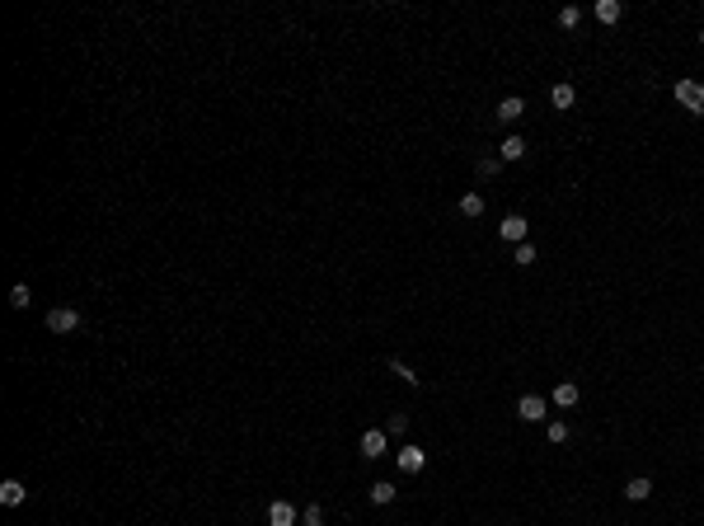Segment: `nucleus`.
Instances as JSON below:
<instances>
[{
	"mask_svg": "<svg viewBox=\"0 0 704 526\" xmlns=\"http://www.w3.org/2000/svg\"><path fill=\"white\" fill-rule=\"evenodd\" d=\"M573 99H578L573 85H549V103H554V108H573Z\"/></svg>",
	"mask_w": 704,
	"mask_h": 526,
	"instance_id": "11",
	"label": "nucleus"
},
{
	"mask_svg": "<svg viewBox=\"0 0 704 526\" xmlns=\"http://www.w3.org/2000/svg\"><path fill=\"white\" fill-rule=\"evenodd\" d=\"M700 43H704V34H700Z\"/></svg>",
	"mask_w": 704,
	"mask_h": 526,
	"instance_id": "25",
	"label": "nucleus"
},
{
	"mask_svg": "<svg viewBox=\"0 0 704 526\" xmlns=\"http://www.w3.org/2000/svg\"><path fill=\"white\" fill-rule=\"evenodd\" d=\"M545 414H549V404L540 400V395H521V404H516V418H526V423H540Z\"/></svg>",
	"mask_w": 704,
	"mask_h": 526,
	"instance_id": "3",
	"label": "nucleus"
},
{
	"mask_svg": "<svg viewBox=\"0 0 704 526\" xmlns=\"http://www.w3.org/2000/svg\"><path fill=\"white\" fill-rule=\"evenodd\" d=\"M526 263H536V249H531V245H516V268H526Z\"/></svg>",
	"mask_w": 704,
	"mask_h": 526,
	"instance_id": "22",
	"label": "nucleus"
},
{
	"mask_svg": "<svg viewBox=\"0 0 704 526\" xmlns=\"http://www.w3.org/2000/svg\"><path fill=\"white\" fill-rule=\"evenodd\" d=\"M385 428H367V433H362V456L367 460H376V456H385Z\"/></svg>",
	"mask_w": 704,
	"mask_h": 526,
	"instance_id": "4",
	"label": "nucleus"
},
{
	"mask_svg": "<svg viewBox=\"0 0 704 526\" xmlns=\"http://www.w3.org/2000/svg\"><path fill=\"white\" fill-rule=\"evenodd\" d=\"M301 517H296V507L287 503V498H277V503L268 507V526H296Z\"/></svg>",
	"mask_w": 704,
	"mask_h": 526,
	"instance_id": "7",
	"label": "nucleus"
},
{
	"mask_svg": "<svg viewBox=\"0 0 704 526\" xmlns=\"http://www.w3.org/2000/svg\"><path fill=\"white\" fill-rule=\"evenodd\" d=\"M596 19L615 24V19H620V0H596Z\"/></svg>",
	"mask_w": 704,
	"mask_h": 526,
	"instance_id": "15",
	"label": "nucleus"
},
{
	"mask_svg": "<svg viewBox=\"0 0 704 526\" xmlns=\"http://www.w3.org/2000/svg\"><path fill=\"white\" fill-rule=\"evenodd\" d=\"M29 301H34V296H29V287L19 282V287L10 291V305H14V310H29Z\"/></svg>",
	"mask_w": 704,
	"mask_h": 526,
	"instance_id": "20",
	"label": "nucleus"
},
{
	"mask_svg": "<svg viewBox=\"0 0 704 526\" xmlns=\"http://www.w3.org/2000/svg\"><path fill=\"white\" fill-rule=\"evenodd\" d=\"M24 498H29V489H24L19 480H5V484H0V503H5V507H19Z\"/></svg>",
	"mask_w": 704,
	"mask_h": 526,
	"instance_id": "8",
	"label": "nucleus"
},
{
	"mask_svg": "<svg viewBox=\"0 0 704 526\" xmlns=\"http://www.w3.org/2000/svg\"><path fill=\"white\" fill-rule=\"evenodd\" d=\"M460 212L465 216H484V198L479 193H465V198H460Z\"/></svg>",
	"mask_w": 704,
	"mask_h": 526,
	"instance_id": "16",
	"label": "nucleus"
},
{
	"mask_svg": "<svg viewBox=\"0 0 704 526\" xmlns=\"http://www.w3.org/2000/svg\"><path fill=\"white\" fill-rule=\"evenodd\" d=\"M676 103L685 113H704V80H676Z\"/></svg>",
	"mask_w": 704,
	"mask_h": 526,
	"instance_id": "1",
	"label": "nucleus"
},
{
	"mask_svg": "<svg viewBox=\"0 0 704 526\" xmlns=\"http://www.w3.org/2000/svg\"><path fill=\"white\" fill-rule=\"evenodd\" d=\"M648 493H653V480H643V475H634V480L625 484V498H629V503H643Z\"/></svg>",
	"mask_w": 704,
	"mask_h": 526,
	"instance_id": "9",
	"label": "nucleus"
},
{
	"mask_svg": "<svg viewBox=\"0 0 704 526\" xmlns=\"http://www.w3.org/2000/svg\"><path fill=\"white\" fill-rule=\"evenodd\" d=\"M578 19H582L578 5H563V10H559V24H563V29H578Z\"/></svg>",
	"mask_w": 704,
	"mask_h": 526,
	"instance_id": "21",
	"label": "nucleus"
},
{
	"mask_svg": "<svg viewBox=\"0 0 704 526\" xmlns=\"http://www.w3.org/2000/svg\"><path fill=\"white\" fill-rule=\"evenodd\" d=\"M301 526H325V507H320V503H310V507L301 512Z\"/></svg>",
	"mask_w": 704,
	"mask_h": 526,
	"instance_id": "17",
	"label": "nucleus"
},
{
	"mask_svg": "<svg viewBox=\"0 0 704 526\" xmlns=\"http://www.w3.org/2000/svg\"><path fill=\"white\" fill-rule=\"evenodd\" d=\"M554 404H559V409H573V404H578V385L559 381V385H554Z\"/></svg>",
	"mask_w": 704,
	"mask_h": 526,
	"instance_id": "10",
	"label": "nucleus"
},
{
	"mask_svg": "<svg viewBox=\"0 0 704 526\" xmlns=\"http://www.w3.org/2000/svg\"><path fill=\"white\" fill-rule=\"evenodd\" d=\"M498 156H503V160H521L526 156V141H521V136H507V141L498 146Z\"/></svg>",
	"mask_w": 704,
	"mask_h": 526,
	"instance_id": "12",
	"label": "nucleus"
},
{
	"mask_svg": "<svg viewBox=\"0 0 704 526\" xmlns=\"http://www.w3.org/2000/svg\"><path fill=\"white\" fill-rule=\"evenodd\" d=\"M404 428H409V414H390L385 418V433L390 437H404Z\"/></svg>",
	"mask_w": 704,
	"mask_h": 526,
	"instance_id": "18",
	"label": "nucleus"
},
{
	"mask_svg": "<svg viewBox=\"0 0 704 526\" xmlns=\"http://www.w3.org/2000/svg\"><path fill=\"white\" fill-rule=\"evenodd\" d=\"M526 231H531V226H526V216H503V226H498V236L512 240V245H526Z\"/></svg>",
	"mask_w": 704,
	"mask_h": 526,
	"instance_id": "6",
	"label": "nucleus"
},
{
	"mask_svg": "<svg viewBox=\"0 0 704 526\" xmlns=\"http://www.w3.org/2000/svg\"><path fill=\"white\" fill-rule=\"evenodd\" d=\"M47 329H52V334H76L80 329V310L76 305H56V310H47Z\"/></svg>",
	"mask_w": 704,
	"mask_h": 526,
	"instance_id": "2",
	"label": "nucleus"
},
{
	"mask_svg": "<svg viewBox=\"0 0 704 526\" xmlns=\"http://www.w3.org/2000/svg\"><path fill=\"white\" fill-rule=\"evenodd\" d=\"M479 174H484V179H493V174H498V160H493V156L479 160Z\"/></svg>",
	"mask_w": 704,
	"mask_h": 526,
	"instance_id": "24",
	"label": "nucleus"
},
{
	"mask_svg": "<svg viewBox=\"0 0 704 526\" xmlns=\"http://www.w3.org/2000/svg\"><path fill=\"white\" fill-rule=\"evenodd\" d=\"M390 367H394V371H399V376H404V381H409V385H418V376H414V371H409V367H404V362H399V358H394V362H390Z\"/></svg>",
	"mask_w": 704,
	"mask_h": 526,
	"instance_id": "23",
	"label": "nucleus"
},
{
	"mask_svg": "<svg viewBox=\"0 0 704 526\" xmlns=\"http://www.w3.org/2000/svg\"><path fill=\"white\" fill-rule=\"evenodd\" d=\"M423 447H399V451H394V465H399V470L404 475H418V470H423Z\"/></svg>",
	"mask_w": 704,
	"mask_h": 526,
	"instance_id": "5",
	"label": "nucleus"
},
{
	"mask_svg": "<svg viewBox=\"0 0 704 526\" xmlns=\"http://www.w3.org/2000/svg\"><path fill=\"white\" fill-rule=\"evenodd\" d=\"M371 503H380V507H385V503H394V484L376 480V484H371Z\"/></svg>",
	"mask_w": 704,
	"mask_h": 526,
	"instance_id": "14",
	"label": "nucleus"
},
{
	"mask_svg": "<svg viewBox=\"0 0 704 526\" xmlns=\"http://www.w3.org/2000/svg\"><path fill=\"white\" fill-rule=\"evenodd\" d=\"M521 113H526V103H521V99H503V103H498V118H503V123H516Z\"/></svg>",
	"mask_w": 704,
	"mask_h": 526,
	"instance_id": "13",
	"label": "nucleus"
},
{
	"mask_svg": "<svg viewBox=\"0 0 704 526\" xmlns=\"http://www.w3.org/2000/svg\"><path fill=\"white\" fill-rule=\"evenodd\" d=\"M545 437L554 442V447H559V442H568V423H559V418H554V423L545 428Z\"/></svg>",
	"mask_w": 704,
	"mask_h": 526,
	"instance_id": "19",
	"label": "nucleus"
}]
</instances>
